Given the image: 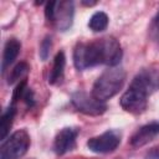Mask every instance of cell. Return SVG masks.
<instances>
[{
  "mask_svg": "<svg viewBox=\"0 0 159 159\" xmlns=\"http://www.w3.org/2000/svg\"><path fill=\"white\" fill-rule=\"evenodd\" d=\"M26 89H27V87H26V80L20 81L19 84L16 86V88L14 89V93H12V103L11 104H15L16 101H19L20 98H22Z\"/></svg>",
  "mask_w": 159,
  "mask_h": 159,
  "instance_id": "cell-17",
  "label": "cell"
},
{
  "mask_svg": "<svg viewBox=\"0 0 159 159\" xmlns=\"http://www.w3.org/2000/svg\"><path fill=\"white\" fill-rule=\"evenodd\" d=\"M78 130L76 128H63L58 132L53 142V150L58 155H63L67 152H71L76 147V138Z\"/></svg>",
  "mask_w": 159,
  "mask_h": 159,
  "instance_id": "cell-9",
  "label": "cell"
},
{
  "mask_svg": "<svg viewBox=\"0 0 159 159\" xmlns=\"http://www.w3.org/2000/svg\"><path fill=\"white\" fill-rule=\"evenodd\" d=\"M147 159H159V144L153 147L152 149H149V152L147 153Z\"/></svg>",
  "mask_w": 159,
  "mask_h": 159,
  "instance_id": "cell-19",
  "label": "cell"
},
{
  "mask_svg": "<svg viewBox=\"0 0 159 159\" xmlns=\"http://www.w3.org/2000/svg\"><path fill=\"white\" fill-rule=\"evenodd\" d=\"M120 106L125 112L132 114H139L145 111L148 104V97L139 91L129 87L120 97Z\"/></svg>",
  "mask_w": 159,
  "mask_h": 159,
  "instance_id": "cell-8",
  "label": "cell"
},
{
  "mask_svg": "<svg viewBox=\"0 0 159 159\" xmlns=\"http://www.w3.org/2000/svg\"><path fill=\"white\" fill-rule=\"evenodd\" d=\"M159 137V122H152L140 127L130 138V144L134 148H140Z\"/></svg>",
  "mask_w": 159,
  "mask_h": 159,
  "instance_id": "cell-10",
  "label": "cell"
},
{
  "mask_svg": "<svg viewBox=\"0 0 159 159\" xmlns=\"http://www.w3.org/2000/svg\"><path fill=\"white\" fill-rule=\"evenodd\" d=\"M71 102L75 108L87 116H99L106 112L107 106L104 102L98 101L96 97L82 91H77L72 94Z\"/></svg>",
  "mask_w": 159,
  "mask_h": 159,
  "instance_id": "cell-6",
  "label": "cell"
},
{
  "mask_svg": "<svg viewBox=\"0 0 159 159\" xmlns=\"http://www.w3.org/2000/svg\"><path fill=\"white\" fill-rule=\"evenodd\" d=\"M88 26L94 32H101V31L106 30L107 26H108V16H107V14L103 12V11L94 12L89 19Z\"/></svg>",
  "mask_w": 159,
  "mask_h": 159,
  "instance_id": "cell-14",
  "label": "cell"
},
{
  "mask_svg": "<svg viewBox=\"0 0 159 159\" xmlns=\"http://www.w3.org/2000/svg\"><path fill=\"white\" fill-rule=\"evenodd\" d=\"M21 50V43L17 39H9L4 46V52H2V72L16 60L19 52Z\"/></svg>",
  "mask_w": 159,
  "mask_h": 159,
  "instance_id": "cell-11",
  "label": "cell"
},
{
  "mask_svg": "<svg viewBox=\"0 0 159 159\" xmlns=\"http://www.w3.org/2000/svg\"><path fill=\"white\" fill-rule=\"evenodd\" d=\"M15 113H16V109H15L14 104L9 106V108L2 113V116L0 118V139L1 140H5L7 134H9L10 128H11L12 122H14Z\"/></svg>",
  "mask_w": 159,
  "mask_h": 159,
  "instance_id": "cell-13",
  "label": "cell"
},
{
  "mask_svg": "<svg viewBox=\"0 0 159 159\" xmlns=\"http://www.w3.org/2000/svg\"><path fill=\"white\" fill-rule=\"evenodd\" d=\"M129 87L149 97L159 89V70L152 67L140 70L132 80Z\"/></svg>",
  "mask_w": 159,
  "mask_h": 159,
  "instance_id": "cell-5",
  "label": "cell"
},
{
  "mask_svg": "<svg viewBox=\"0 0 159 159\" xmlns=\"http://www.w3.org/2000/svg\"><path fill=\"white\" fill-rule=\"evenodd\" d=\"M120 143V135L114 130H107L101 135L93 137L87 142V147L91 152L104 154L117 149Z\"/></svg>",
  "mask_w": 159,
  "mask_h": 159,
  "instance_id": "cell-7",
  "label": "cell"
},
{
  "mask_svg": "<svg viewBox=\"0 0 159 159\" xmlns=\"http://www.w3.org/2000/svg\"><path fill=\"white\" fill-rule=\"evenodd\" d=\"M51 46H52V42H51V37L50 36H46L43 39V41L41 42V46H40V57L42 61H46L48 55H50V51H51Z\"/></svg>",
  "mask_w": 159,
  "mask_h": 159,
  "instance_id": "cell-16",
  "label": "cell"
},
{
  "mask_svg": "<svg viewBox=\"0 0 159 159\" xmlns=\"http://www.w3.org/2000/svg\"><path fill=\"white\" fill-rule=\"evenodd\" d=\"M29 70H30V67H29V65L25 62V61H21V62H19L12 70H11V72H10V76H9V80H7V83L9 84H12V83H15L16 81H22V78L26 76V73L29 72Z\"/></svg>",
  "mask_w": 159,
  "mask_h": 159,
  "instance_id": "cell-15",
  "label": "cell"
},
{
  "mask_svg": "<svg viewBox=\"0 0 159 159\" xmlns=\"http://www.w3.org/2000/svg\"><path fill=\"white\" fill-rule=\"evenodd\" d=\"M65 65H66V57L62 51L57 52V55L53 58V65L48 76V83L56 84L58 83L62 77H63V71H65Z\"/></svg>",
  "mask_w": 159,
  "mask_h": 159,
  "instance_id": "cell-12",
  "label": "cell"
},
{
  "mask_svg": "<svg viewBox=\"0 0 159 159\" xmlns=\"http://www.w3.org/2000/svg\"><path fill=\"white\" fill-rule=\"evenodd\" d=\"M30 147V135L25 129L14 132L4 140L0 148V159H19Z\"/></svg>",
  "mask_w": 159,
  "mask_h": 159,
  "instance_id": "cell-4",
  "label": "cell"
},
{
  "mask_svg": "<svg viewBox=\"0 0 159 159\" xmlns=\"http://www.w3.org/2000/svg\"><path fill=\"white\" fill-rule=\"evenodd\" d=\"M152 35H153V39L159 43V11L153 21V25H152Z\"/></svg>",
  "mask_w": 159,
  "mask_h": 159,
  "instance_id": "cell-18",
  "label": "cell"
},
{
  "mask_svg": "<svg viewBox=\"0 0 159 159\" xmlns=\"http://www.w3.org/2000/svg\"><path fill=\"white\" fill-rule=\"evenodd\" d=\"M122 47L112 37L96 39L89 42H78L73 50V63L78 71H83L98 65L114 67L120 62Z\"/></svg>",
  "mask_w": 159,
  "mask_h": 159,
  "instance_id": "cell-1",
  "label": "cell"
},
{
  "mask_svg": "<svg viewBox=\"0 0 159 159\" xmlns=\"http://www.w3.org/2000/svg\"><path fill=\"white\" fill-rule=\"evenodd\" d=\"M125 82V71L122 67L114 66L106 70L94 82L92 87V96L98 101L106 102L114 97Z\"/></svg>",
  "mask_w": 159,
  "mask_h": 159,
  "instance_id": "cell-2",
  "label": "cell"
},
{
  "mask_svg": "<svg viewBox=\"0 0 159 159\" xmlns=\"http://www.w3.org/2000/svg\"><path fill=\"white\" fill-rule=\"evenodd\" d=\"M45 15L58 30L65 31L72 25L73 2L72 1H50L46 4Z\"/></svg>",
  "mask_w": 159,
  "mask_h": 159,
  "instance_id": "cell-3",
  "label": "cell"
}]
</instances>
